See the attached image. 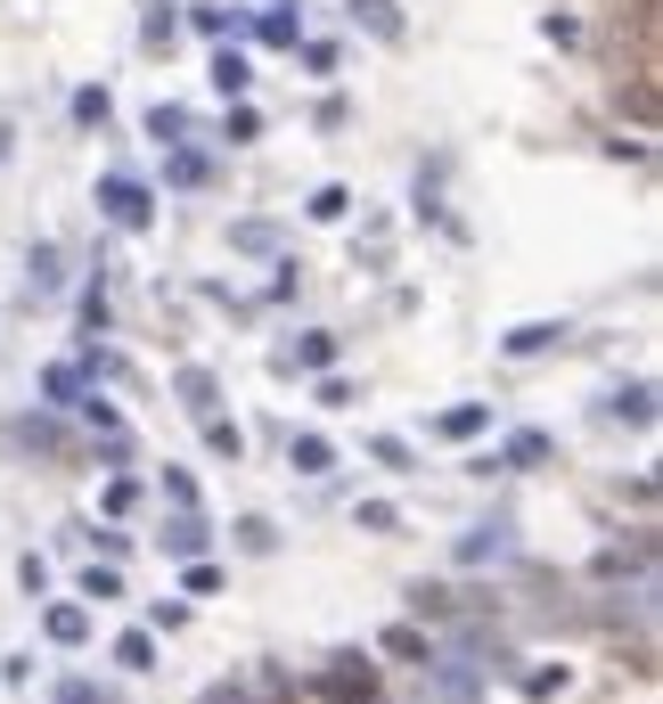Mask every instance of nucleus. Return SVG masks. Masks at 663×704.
Segmentation results:
<instances>
[{
    "label": "nucleus",
    "mask_w": 663,
    "mask_h": 704,
    "mask_svg": "<svg viewBox=\"0 0 663 704\" xmlns=\"http://www.w3.org/2000/svg\"><path fill=\"white\" fill-rule=\"evenodd\" d=\"M99 214H107L115 230H148V221H156V197L139 189L132 173H107V180H99Z\"/></svg>",
    "instance_id": "f257e3e1"
},
{
    "label": "nucleus",
    "mask_w": 663,
    "mask_h": 704,
    "mask_svg": "<svg viewBox=\"0 0 663 704\" xmlns=\"http://www.w3.org/2000/svg\"><path fill=\"white\" fill-rule=\"evenodd\" d=\"M320 696L328 704H377V664H369V655H336V664L320 672Z\"/></svg>",
    "instance_id": "f03ea898"
},
{
    "label": "nucleus",
    "mask_w": 663,
    "mask_h": 704,
    "mask_svg": "<svg viewBox=\"0 0 663 704\" xmlns=\"http://www.w3.org/2000/svg\"><path fill=\"white\" fill-rule=\"evenodd\" d=\"M352 25H369L377 41H402V0H352Z\"/></svg>",
    "instance_id": "7ed1b4c3"
},
{
    "label": "nucleus",
    "mask_w": 663,
    "mask_h": 704,
    "mask_svg": "<svg viewBox=\"0 0 663 704\" xmlns=\"http://www.w3.org/2000/svg\"><path fill=\"white\" fill-rule=\"evenodd\" d=\"M287 459H296V475H328V467H336V443H328V434H296Z\"/></svg>",
    "instance_id": "20e7f679"
},
{
    "label": "nucleus",
    "mask_w": 663,
    "mask_h": 704,
    "mask_svg": "<svg viewBox=\"0 0 663 704\" xmlns=\"http://www.w3.org/2000/svg\"><path fill=\"white\" fill-rule=\"evenodd\" d=\"M500 344L516 352V361H525V352H549V344H566V320H532V328H508Z\"/></svg>",
    "instance_id": "39448f33"
},
{
    "label": "nucleus",
    "mask_w": 663,
    "mask_h": 704,
    "mask_svg": "<svg viewBox=\"0 0 663 704\" xmlns=\"http://www.w3.org/2000/svg\"><path fill=\"white\" fill-rule=\"evenodd\" d=\"M484 418H491L484 402H459V410H443V418H434V434H450V443H467V434H484Z\"/></svg>",
    "instance_id": "423d86ee"
},
{
    "label": "nucleus",
    "mask_w": 663,
    "mask_h": 704,
    "mask_svg": "<svg viewBox=\"0 0 663 704\" xmlns=\"http://www.w3.org/2000/svg\"><path fill=\"white\" fill-rule=\"evenodd\" d=\"M385 655H402V664H434V648H426L418 623H393V631H385Z\"/></svg>",
    "instance_id": "0eeeda50"
},
{
    "label": "nucleus",
    "mask_w": 663,
    "mask_h": 704,
    "mask_svg": "<svg viewBox=\"0 0 663 704\" xmlns=\"http://www.w3.org/2000/svg\"><path fill=\"white\" fill-rule=\"evenodd\" d=\"M164 549H173V557H197V549H205V525H197V508H180L173 525H164Z\"/></svg>",
    "instance_id": "6e6552de"
},
{
    "label": "nucleus",
    "mask_w": 663,
    "mask_h": 704,
    "mask_svg": "<svg viewBox=\"0 0 663 704\" xmlns=\"http://www.w3.org/2000/svg\"><path fill=\"white\" fill-rule=\"evenodd\" d=\"M246 82H255V66H246L238 50H221V58H214V91H221V99H246Z\"/></svg>",
    "instance_id": "1a4fd4ad"
},
{
    "label": "nucleus",
    "mask_w": 663,
    "mask_h": 704,
    "mask_svg": "<svg viewBox=\"0 0 663 704\" xmlns=\"http://www.w3.org/2000/svg\"><path fill=\"white\" fill-rule=\"evenodd\" d=\"M262 41H271V50H296L303 41V25H296V9H262V25H255Z\"/></svg>",
    "instance_id": "9d476101"
},
{
    "label": "nucleus",
    "mask_w": 663,
    "mask_h": 704,
    "mask_svg": "<svg viewBox=\"0 0 663 704\" xmlns=\"http://www.w3.org/2000/svg\"><path fill=\"white\" fill-rule=\"evenodd\" d=\"M50 639L58 648H82V639H91V614L82 607H50Z\"/></svg>",
    "instance_id": "9b49d317"
},
{
    "label": "nucleus",
    "mask_w": 663,
    "mask_h": 704,
    "mask_svg": "<svg viewBox=\"0 0 663 704\" xmlns=\"http://www.w3.org/2000/svg\"><path fill=\"white\" fill-rule=\"evenodd\" d=\"M336 361V337H296V352H287V369H328Z\"/></svg>",
    "instance_id": "f8f14e48"
},
{
    "label": "nucleus",
    "mask_w": 663,
    "mask_h": 704,
    "mask_svg": "<svg viewBox=\"0 0 663 704\" xmlns=\"http://www.w3.org/2000/svg\"><path fill=\"white\" fill-rule=\"evenodd\" d=\"M115 664L148 672V664H156V639H148V631H123V639H115Z\"/></svg>",
    "instance_id": "ddd939ff"
},
{
    "label": "nucleus",
    "mask_w": 663,
    "mask_h": 704,
    "mask_svg": "<svg viewBox=\"0 0 663 704\" xmlns=\"http://www.w3.org/2000/svg\"><path fill=\"white\" fill-rule=\"evenodd\" d=\"M614 418L648 426V418H655V385H631V393H614Z\"/></svg>",
    "instance_id": "4468645a"
},
{
    "label": "nucleus",
    "mask_w": 663,
    "mask_h": 704,
    "mask_svg": "<svg viewBox=\"0 0 663 704\" xmlns=\"http://www.w3.org/2000/svg\"><path fill=\"white\" fill-rule=\"evenodd\" d=\"M500 549H508V525H484L475 541H459V557H467V566H484V557H500Z\"/></svg>",
    "instance_id": "2eb2a0df"
},
{
    "label": "nucleus",
    "mask_w": 663,
    "mask_h": 704,
    "mask_svg": "<svg viewBox=\"0 0 663 704\" xmlns=\"http://www.w3.org/2000/svg\"><path fill=\"white\" fill-rule=\"evenodd\" d=\"M148 139H189V107H148Z\"/></svg>",
    "instance_id": "dca6fc26"
},
{
    "label": "nucleus",
    "mask_w": 663,
    "mask_h": 704,
    "mask_svg": "<svg viewBox=\"0 0 663 704\" xmlns=\"http://www.w3.org/2000/svg\"><path fill=\"white\" fill-rule=\"evenodd\" d=\"M205 443H214L221 459H238V451H246V434H238L230 418H214V410H205Z\"/></svg>",
    "instance_id": "f3484780"
},
{
    "label": "nucleus",
    "mask_w": 663,
    "mask_h": 704,
    "mask_svg": "<svg viewBox=\"0 0 663 704\" xmlns=\"http://www.w3.org/2000/svg\"><path fill=\"white\" fill-rule=\"evenodd\" d=\"M352 214V189H336V180H328V189L312 197V221H344Z\"/></svg>",
    "instance_id": "a211bd4d"
},
{
    "label": "nucleus",
    "mask_w": 663,
    "mask_h": 704,
    "mask_svg": "<svg viewBox=\"0 0 663 704\" xmlns=\"http://www.w3.org/2000/svg\"><path fill=\"white\" fill-rule=\"evenodd\" d=\"M180 393H189V410H197V418L214 410V377H205V369H189V377H180Z\"/></svg>",
    "instance_id": "6ab92c4d"
},
{
    "label": "nucleus",
    "mask_w": 663,
    "mask_h": 704,
    "mask_svg": "<svg viewBox=\"0 0 663 704\" xmlns=\"http://www.w3.org/2000/svg\"><path fill=\"white\" fill-rule=\"evenodd\" d=\"M33 287H41V296L58 287V246H33Z\"/></svg>",
    "instance_id": "aec40b11"
},
{
    "label": "nucleus",
    "mask_w": 663,
    "mask_h": 704,
    "mask_svg": "<svg viewBox=\"0 0 663 704\" xmlns=\"http://www.w3.org/2000/svg\"><path fill=\"white\" fill-rule=\"evenodd\" d=\"M82 598H123V582H115L107 566H91V573H82Z\"/></svg>",
    "instance_id": "412c9836"
},
{
    "label": "nucleus",
    "mask_w": 663,
    "mask_h": 704,
    "mask_svg": "<svg viewBox=\"0 0 663 704\" xmlns=\"http://www.w3.org/2000/svg\"><path fill=\"white\" fill-rule=\"evenodd\" d=\"M164 500H173V508H197V484H189V475L173 467V475H164Z\"/></svg>",
    "instance_id": "4be33fe9"
},
{
    "label": "nucleus",
    "mask_w": 663,
    "mask_h": 704,
    "mask_svg": "<svg viewBox=\"0 0 663 704\" xmlns=\"http://www.w3.org/2000/svg\"><path fill=\"white\" fill-rule=\"evenodd\" d=\"M74 115L82 123H107V91H74Z\"/></svg>",
    "instance_id": "5701e85b"
},
{
    "label": "nucleus",
    "mask_w": 663,
    "mask_h": 704,
    "mask_svg": "<svg viewBox=\"0 0 663 704\" xmlns=\"http://www.w3.org/2000/svg\"><path fill=\"white\" fill-rule=\"evenodd\" d=\"M197 33L221 41V33H238V17H230V9H197Z\"/></svg>",
    "instance_id": "b1692460"
},
{
    "label": "nucleus",
    "mask_w": 663,
    "mask_h": 704,
    "mask_svg": "<svg viewBox=\"0 0 663 704\" xmlns=\"http://www.w3.org/2000/svg\"><path fill=\"white\" fill-rule=\"evenodd\" d=\"M255 132H262V115H255V107L238 99V107H230V139H255Z\"/></svg>",
    "instance_id": "393cba45"
},
{
    "label": "nucleus",
    "mask_w": 663,
    "mask_h": 704,
    "mask_svg": "<svg viewBox=\"0 0 663 704\" xmlns=\"http://www.w3.org/2000/svg\"><path fill=\"white\" fill-rule=\"evenodd\" d=\"M58 704H107V696H91V689H66V696H58Z\"/></svg>",
    "instance_id": "a878e982"
},
{
    "label": "nucleus",
    "mask_w": 663,
    "mask_h": 704,
    "mask_svg": "<svg viewBox=\"0 0 663 704\" xmlns=\"http://www.w3.org/2000/svg\"><path fill=\"white\" fill-rule=\"evenodd\" d=\"M205 704H246V696H238V689H214V696H205Z\"/></svg>",
    "instance_id": "bb28decb"
}]
</instances>
